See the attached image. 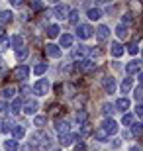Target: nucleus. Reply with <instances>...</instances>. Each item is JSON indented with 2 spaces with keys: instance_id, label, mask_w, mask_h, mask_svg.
<instances>
[{
  "instance_id": "nucleus-1",
  "label": "nucleus",
  "mask_w": 143,
  "mask_h": 151,
  "mask_svg": "<svg viewBox=\"0 0 143 151\" xmlns=\"http://www.w3.org/2000/svg\"><path fill=\"white\" fill-rule=\"evenodd\" d=\"M49 88H51V83H49V81H47V78H39V81H35V83H33L32 92L35 96H45L47 92H49Z\"/></svg>"
},
{
  "instance_id": "nucleus-2",
  "label": "nucleus",
  "mask_w": 143,
  "mask_h": 151,
  "mask_svg": "<svg viewBox=\"0 0 143 151\" xmlns=\"http://www.w3.org/2000/svg\"><path fill=\"white\" fill-rule=\"evenodd\" d=\"M94 35V28L88 24H78L77 26V37L78 39H90Z\"/></svg>"
},
{
  "instance_id": "nucleus-3",
  "label": "nucleus",
  "mask_w": 143,
  "mask_h": 151,
  "mask_svg": "<svg viewBox=\"0 0 143 151\" xmlns=\"http://www.w3.org/2000/svg\"><path fill=\"white\" fill-rule=\"evenodd\" d=\"M100 128L104 129L106 134H108V137H110V135L118 134V129H120V126H118V122H116V120H112V118H106L104 122H102V126H100Z\"/></svg>"
},
{
  "instance_id": "nucleus-4",
  "label": "nucleus",
  "mask_w": 143,
  "mask_h": 151,
  "mask_svg": "<svg viewBox=\"0 0 143 151\" xmlns=\"http://www.w3.org/2000/svg\"><path fill=\"white\" fill-rule=\"evenodd\" d=\"M102 88H104L106 94H114L116 88H118L116 78H114V77H104V81H102Z\"/></svg>"
},
{
  "instance_id": "nucleus-5",
  "label": "nucleus",
  "mask_w": 143,
  "mask_h": 151,
  "mask_svg": "<svg viewBox=\"0 0 143 151\" xmlns=\"http://www.w3.org/2000/svg\"><path fill=\"white\" fill-rule=\"evenodd\" d=\"M126 73H127V77L139 75V73H141V61H137V59H133V61H129V63L126 65Z\"/></svg>"
},
{
  "instance_id": "nucleus-6",
  "label": "nucleus",
  "mask_w": 143,
  "mask_h": 151,
  "mask_svg": "<svg viewBox=\"0 0 143 151\" xmlns=\"http://www.w3.org/2000/svg\"><path fill=\"white\" fill-rule=\"evenodd\" d=\"M69 12H71V10H69V6H67V4H57L55 8H53V16H55L57 20H65V18L69 16Z\"/></svg>"
},
{
  "instance_id": "nucleus-7",
  "label": "nucleus",
  "mask_w": 143,
  "mask_h": 151,
  "mask_svg": "<svg viewBox=\"0 0 143 151\" xmlns=\"http://www.w3.org/2000/svg\"><path fill=\"white\" fill-rule=\"evenodd\" d=\"M29 73H32V69H29L28 65H20V67H16V71H14L18 81H26V78L29 77Z\"/></svg>"
},
{
  "instance_id": "nucleus-8",
  "label": "nucleus",
  "mask_w": 143,
  "mask_h": 151,
  "mask_svg": "<svg viewBox=\"0 0 143 151\" xmlns=\"http://www.w3.org/2000/svg\"><path fill=\"white\" fill-rule=\"evenodd\" d=\"M22 110L28 114V116H33V114L39 110V104L35 100H26V102H24V106H22Z\"/></svg>"
},
{
  "instance_id": "nucleus-9",
  "label": "nucleus",
  "mask_w": 143,
  "mask_h": 151,
  "mask_svg": "<svg viewBox=\"0 0 143 151\" xmlns=\"http://www.w3.org/2000/svg\"><path fill=\"white\" fill-rule=\"evenodd\" d=\"M114 106L118 108L120 112H124V114H126L127 110H129V106H132V100H129V98H126V96H121V98H118V100H116V104H114Z\"/></svg>"
},
{
  "instance_id": "nucleus-10",
  "label": "nucleus",
  "mask_w": 143,
  "mask_h": 151,
  "mask_svg": "<svg viewBox=\"0 0 143 151\" xmlns=\"http://www.w3.org/2000/svg\"><path fill=\"white\" fill-rule=\"evenodd\" d=\"M45 53L49 57H53V59H59L61 55H63V51H61V47L59 45H55V43H49L47 47H45Z\"/></svg>"
},
{
  "instance_id": "nucleus-11",
  "label": "nucleus",
  "mask_w": 143,
  "mask_h": 151,
  "mask_svg": "<svg viewBox=\"0 0 143 151\" xmlns=\"http://www.w3.org/2000/svg\"><path fill=\"white\" fill-rule=\"evenodd\" d=\"M78 135L77 134H71V132H69V134H63V135H59V143L61 145H65V147H69L73 143V141L77 139Z\"/></svg>"
},
{
  "instance_id": "nucleus-12",
  "label": "nucleus",
  "mask_w": 143,
  "mask_h": 151,
  "mask_svg": "<svg viewBox=\"0 0 143 151\" xmlns=\"http://www.w3.org/2000/svg\"><path fill=\"white\" fill-rule=\"evenodd\" d=\"M73 41H75V37H73L71 34H63L59 35V47H65V49H69V47H73Z\"/></svg>"
},
{
  "instance_id": "nucleus-13",
  "label": "nucleus",
  "mask_w": 143,
  "mask_h": 151,
  "mask_svg": "<svg viewBox=\"0 0 143 151\" xmlns=\"http://www.w3.org/2000/svg\"><path fill=\"white\" fill-rule=\"evenodd\" d=\"M55 129L59 132V135L69 134V132H71V124H69V120H59V122H57V126H55Z\"/></svg>"
},
{
  "instance_id": "nucleus-14",
  "label": "nucleus",
  "mask_w": 143,
  "mask_h": 151,
  "mask_svg": "<svg viewBox=\"0 0 143 151\" xmlns=\"http://www.w3.org/2000/svg\"><path fill=\"white\" fill-rule=\"evenodd\" d=\"M96 37H98L100 41H106V39L110 37V28H108V26H98V28H96Z\"/></svg>"
},
{
  "instance_id": "nucleus-15",
  "label": "nucleus",
  "mask_w": 143,
  "mask_h": 151,
  "mask_svg": "<svg viewBox=\"0 0 143 151\" xmlns=\"http://www.w3.org/2000/svg\"><path fill=\"white\" fill-rule=\"evenodd\" d=\"M124 51H126V49H124V45L118 43V41H114V43H112V47H110V55L118 59V57L124 55Z\"/></svg>"
},
{
  "instance_id": "nucleus-16",
  "label": "nucleus",
  "mask_w": 143,
  "mask_h": 151,
  "mask_svg": "<svg viewBox=\"0 0 143 151\" xmlns=\"http://www.w3.org/2000/svg\"><path fill=\"white\" fill-rule=\"evenodd\" d=\"M88 55V47H84V45H80V47H75L73 49V59H84V57Z\"/></svg>"
},
{
  "instance_id": "nucleus-17",
  "label": "nucleus",
  "mask_w": 143,
  "mask_h": 151,
  "mask_svg": "<svg viewBox=\"0 0 143 151\" xmlns=\"http://www.w3.org/2000/svg\"><path fill=\"white\" fill-rule=\"evenodd\" d=\"M10 45H12V47H14V49H22V47H24V37H22V35H20V34H16V35H12V37H10Z\"/></svg>"
},
{
  "instance_id": "nucleus-18",
  "label": "nucleus",
  "mask_w": 143,
  "mask_h": 151,
  "mask_svg": "<svg viewBox=\"0 0 143 151\" xmlns=\"http://www.w3.org/2000/svg\"><path fill=\"white\" fill-rule=\"evenodd\" d=\"M0 94H2V98L8 100V98H14V94H18V88H16V86H4Z\"/></svg>"
},
{
  "instance_id": "nucleus-19",
  "label": "nucleus",
  "mask_w": 143,
  "mask_h": 151,
  "mask_svg": "<svg viewBox=\"0 0 143 151\" xmlns=\"http://www.w3.org/2000/svg\"><path fill=\"white\" fill-rule=\"evenodd\" d=\"M132 86H133V77H126L120 88H121V92H124V94H127V92L132 90Z\"/></svg>"
},
{
  "instance_id": "nucleus-20",
  "label": "nucleus",
  "mask_w": 143,
  "mask_h": 151,
  "mask_svg": "<svg viewBox=\"0 0 143 151\" xmlns=\"http://www.w3.org/2000/svg\"><path fill=\"white\" fill-rule=\"evenodd\" d=\"M94 67H96V63L90 61V59H83V61L78 63V69H80V71H92Z\"/></svg>"
},
{
  "instance_id": "nucleus-21",
  "label": "nucleus",
  "mask_w": 143,
  "mask_h": 151,
  "mask_svg": "<svg viewBox=\"0 0 143 151\" xmlns=\"http://www.w3.org/2000/svg\"><path fill=\"white\" fill-rule=\"evenodd\" d=\"M10 132L14 134V137H18V139H22L24 135H26V128H24V126H12Z\"/></svg>"
},
{
  "instance_id": "nucleus-22",
  "label": "nucleus",
  "mask_w": 143,
  "mask_h": 151,
  "mask_svg": "<svg viewBox=\"0 0 143 151\" xmlns=\"http://www.w3.org/2000/svg\"><path fill=\"white\" fill-rule=\"evenodd\" d=\"M86 16L90 18V20H100V18H102V10H100V8H90V10L86 12Z\"/></svg>"
},
{
  "instance_id": "nucleus-23",
  "label": "nucleus",
  "mask_w": 143,
  "mask_h": 151,
  "mask_svg": "<svg viewBox=\"0 0 143 151\" xmlns=\"http://www.w3.org/2000/svg\"><path fill=\"white\" fill-rule=\"evenodd\" d=\"M116 35L120 39H126L127 37V26H121V24H118L116 26Z\"/></svg>"
},
{
  "instance_id": "nucleus-24",
  "label": "nucleus",
  "mask_w": 143,
  "mask_h": 151,
  "mask_svg": "<svg viewBox=\"0 0 143 151\" xmlns=\"http://www.w3.org/2000/svg\"><path fill=\"white\" fill-rule=\"evenodd\" d=\"M59 32H61V28L59 26H57V24H51L49 28H47V35H49V37H59Z\"/></svg>"
},
{
  "instance_id": "nucleus-25",
  "label": "nucleus",
  "mask_w": 143,
  "mask_h": 151,
  "mask_svg": "<svg viewBox=\"0 0 143 151\" xmlns=\"http://www.w3.org/2000/svg\"><path fill=\"white\" fill-rule=\"evenodd\" d=\"M114 112H116V106H114V104H110V102L102 106V114H104L106 118H112V114H114Z\"/></svg>"
},
{
  "instance_id": "nucleus-26",
  "label": "nucleus",
  "mask_w": 143,
  "mask_h": 151,
  "mask_svg": "<svg viewBox=\"0 0 143 151\" xmlns=\"http://www.w3.org/2000/svg\"><path fill=\"white\" fill-rule=\"evenodd\" d=\"M6 47H10V37H8L4 32H0V49L4 51Z\"/></svg>"
},
{
  "instance_id": "nucleus-27",
  "label": "nucleus",
  "mask_w": 143,
  "mask_h": 151,
  "mask_svg": "<svg viewBox=\"0 0 143 151\" xmlns=\"http://www.w3.org/2000/svg\"><path fill=\"white\" fill-rule=\"evenodd\" d=\"M94 137H96V141H106V139H108V134H106L102 128H96V132H94Z\"/></svg>"
},
{
  "instance_id": "nucleus-28",
  "label": "nucleus",
  "mask_w": 143,
  "mask_h": 151,
  "mask_svg": "<svg viewBox=\"0 0 143 151\" xmlns=\"http://www.w3.org/2000/svg\"><path fill=\"white\" fill-rule=\"evenodd\" d=\"M4 149L6 151H16L18 149V141L16 139H6L4 141Z\"/></svg>"
},
{
  "instance_id": "nucleus-29",
  "label": "nucleus",
  "mask_w": 143,
  "mask_h": 151,
  "mask_svg": "<svg viewBox=\"0 0 143 151\" xmlns=\"http://www.w3.org/2000/svg\"><path fill=\"white\" fill-rule=\"evenodd\" d=\"M28 55H29V49H28V47H22V49L16 51V59H18V61H24Z\"/></svg>"
},
{
  "instance_id": "nucleus-30",
  "label": "nucleus",
  "mask_w": 143,
  "mask_h": 151,
  "mask_svg": "<svg viewBox=\"0 0 143 151\" xmlns=\"http://www.w3.org/2000/svg\"><path fill=\"white\" fill-rule=\"evenodd\" d=\"M10 20H12V12H10V10L0 12V24H8Z\"/></svg>"
},
{
  "instance_id": "nucleus-31",
  "label": "nucleus",
  "mask_w": 143,
  "mask_h": 151,
  "mask_svg": "<svg viewBox=\"0 0 143 151\" xmlns=\"http://www.w3.org/2000/svg\"><path fill=\"white\" fill-rule=\"evenodd\" d=\"M121 124L127 126V128H132V126H133V116L129 112H126V114H124V118H121Z\"/></svg>"
},
{
  "instance_id": "nucleus-32",
  "label": "nucleus",
  "mask_w": 143,
  "mask_h": 151,
  "mask_svg": "<svg viewBox=\"0 0 143 151\" xmlns=\"http://www.w3.org/2000/svg\"><path fill=\"white\" fill-rule=\"evenodd\" d=\"M141 129H143V126L139 122H135L132 126V135H133V137H139V135H141Z\"/></svg>"
},
{
  "instance_id": "nucleus-33",
  "label": "nucleus",
  "mask_w": 143,
  "mask_h": 151,
  "mask_svg": "<svg viewBox=\"0 0 143 151\" xmlns=\"http://www.w3.org/2000/svg\"><path fill=\"white\" fill-rule=\"evenodd\" d=\"M45 71H47V63H39L33 67V75H43Z\"/></svg>"
},
{
  "instance_id": "nucleus-34",
  "label": "nucleus",
  "mask_w": 143,
  "mask_h": 151,
  "mask_svg": "<svg viewBox=\"0 0 143 151\" xmlns=\"http://www.w3.org/2000/svg\"><path fill=\"white\" fill-rule=\"evenodd\" d=\"M22 106H24V102L22 100H20V98H16V100H14V102H12V112H20V110H22Z\"/></svg>"
},
{
  "instance_id": "nucleus-35",
  "label": "nucleus",
  "mask_w": 143,
  "mask_h": 151,
  "mask_svg": "<svg viewBox=\"0 0 143 151\" xmlns=\"http://www.w3.org/2000/svg\"><path fill=\"white\" fill-rule=\"evenodd\" d=\"M90 132H92L90 124H83V129H80V137H86V135H90Z\"/></svg>"
},
{
  "instance_id": "nucleus-36",
  "label": "nucleus",
  "mask_w": 143,
  "mask_h": 151,
  "mask_svg": "<svg viewBox=\"0 0 143 151\" xmlns=\"http://www.w3.org/2000/svg\"><path fill=\"white\" fill-rule=\"evenodd\" d=\"M67 18H69V22H71V24H78V12L77 10L69 12V16H67Z\"/></svg>"
},
{
  "instance_id": "nucleus-37",
  "label": "nucleus",
  "mask_w": 143,
  "mask_h": 151,
  "mask_svg": "<svg viewBox=\"0 0 143 151\" xmlns=\"http://www.w3.org/2000/svg\"><path fill=\"white\" fill-rule=\"evenodd\" d=\"M77 122H80V126L86 124V112H84V110H78L77 112Z\"/></svg>"
},
{
  "instance_id": "nucleus-38",
  "label": "nucleus",
  "mask_w": 143,
  "mask_h": 151,
  "mask_svg": "<svg viewBox=\"0 0 143 151\" xmlns=\"http://www.w3.org/2000/svg\"><path fill=\"white\" fill-rule=\"evenodd\" d=\"M127 51H129L132 55H137V53H139V45L137 43H129V45H127Z\"/></svg>"
},
{
  "instance_id": "nucleus-39",
  "label": "nucleus",
  "mask_w": 143,
  "mask_h": 151,
  "mask_svg": "<svg viewBox=\"0 0 143 151\" xmlns=\"http://www.w3.org/2000/svg\"><path fill=\"white\" fill-rule=\"evenodd\" d=\"M133 22V18H132V14H124V16H121V26H129V24Z\"/></svg>"
},
{
  "instance_id": "nucleus-40",
  "label": "nucleus",
  "mask_w": 143,
  "mask_h": 151,
  "mask_svg": "<svg viewBox=\"0 0 143 151\" xmlns=\"http://www.w3.org/2000/svg\"><path fill=\"white\" fill-rule=\"evenodd\" d=\"M88 55L92 57V59H98V57H100V49L92 47V49H88ZM92 59H90V61H92Z\"/></svg>"
},
{
  "instance_id": "nucleus-41",
  "label": "nucleus",
  "mask_w": 143,
  "mask_h": 151,
  "mask_svg": "<svg viewBox=\"0 0 143 151\" xmlns=\"http://www.w3.org/2000/svg\"><path fill=\"white\" fill-rule=\"evenodd\" d=\"M33 124H35V126H39V128H41V126H45V116H35V118H33Z\"/></svg>"
},
{
  "instance_id": "nucleus-42",
  "label": "nucleus",
  "mask_w": 143,
  "mask_h": 151,
  "mask_svg": "<svg viewBox=\"0 0 143 151\" xmlns=\"http://www.w3.org/2000/svg\"><path fill=\"white\" fill-rule=\"evenodd\" d=\"M10 129H12V124L10 122H4L2 126H0V132H2V134H8Z\"/></svg>"
},
{
  "instance_id": "nucleus-43",
  "label": "nucleus",
  "mask_w": 143,
  "mask_h": 151,
  "mask_svg": "<svg viewBox=\"0 0 143 151\" xmlns=\"http://www.w3.org/2000/svg\"><path fill=\"white\" fill-rule=\"evenodd\" d=\"M29 8H32L33 12H37V10H43L45 6L41 4V2H32V4H29Z\"/></svg>"
},
{
  "instance_id": "nucleus-44",
  "label": "nucleus",
  "mask_w": 143,
  "mask_h": 151,
  "mask_svg": "<svg viewBox=\"0 0 143 151\" xmlns=\"http://www.w3.org/2000/svg\"><path fill=\"white\" fill-rule=\"evenodd\" d=\"M141 92H143V90H141V86H135V90H133V96H135V100H141Z\"/></svg>"
},
{
  "instance_id": "nucleus-45",
  "label": "nucleus",
  "mask_w": 143,
  "mask_h": 151,
  "mask_svg": "<svg viewBox=\"0 0 143 151\" xmlns=\"http://www.w3.org/2000/svg\"><path fill=\"white\" fill-rule=\"evenodd\" d=\"M6 73V63H4V59H2V55H0V77Z\"/></svg>"
},
{
  "instance_id": "nucleus-46",
  "label": "nucleus",
  "mask_w": 143,
  "mask_h": 151,
  "mask_svg": "<svg viewBox=\"0 0 143 151\" xmlns=\"http://www.w3.org/2000/svg\"><path fill=\"white\" fill-rule=\"evenodd\" d=\"M20 92H22V94H28V92H32V88H29L28 84H22V86H20Z\"/></svg>"
},
{
  "instance_id": "nucleus-47",
  "label": "nucleus",
  "mask_w": 143,
  "mask_h": 151,
  "mask_svg": "<svg viewBox=\"0 0 143 151\" xmlns=\"http://www.w3.org/2000/svg\"><path fill=\"white\" fill-rule=\"evenodd\" d=\"M6 112H8V104L0 100V114H6Z\"/></svg>"
},
{
  "instance_id": "nucleus-48",
  "label": "nucleus",
  "mask_w": 143,
  "mask_h": 151,
  "mask_svg": "<svg viewBox=\"0 0 143 151\" xmlns=\"http://www.w3.org/2000/svg\"><path fill=\"white\" fill-rule=\"evenodd\" d=\"M135 114H137V116H143V106H141V104L135 106Z\"/></svg>"
},
{
  "instance_id": "nucleus-49",
  "label": "nucleus",
  "mask_w": 143,
  "mask_h": 151,
  "mask_svg": "<svg viewBox=\"0 0 143 151\" xmlns=\"http://www.w3.org/2000/svg\"><path fill=\"white\" fill-rule=\"evenodd\" d=\"M120 145H121V139H114V143H112V147H114V149H118Z\"/></svg>"
},
{
  "instance_id": "nucleus-50",
  "label": "nucleus",
  "mask_w": 143,
  "mask_h": 151,
  "mask_svg": "<svg viewBox=\"0 0 143 151\" xmlns=\"http://www.w3.org/2000/svg\"><path fill=\"white\" fill-rule=\"evenodd\" d=\"M22 151H32V145H29V143H26V145H22Z\"/></svg>"
},
{
  "instance_id": "nucleus-51",
  "label": "nucleus",
  "mask_w": 143,
  "mask_h": 151,
  "mask_svg": "<svg viewBox=\"0 0 143 151\" xmlns=\"http://www.w3.org/2000/svg\"><path fill=\"white\" fill-rule=\"evenodd\" d=\"M129 151H141V147H139V145H132V147H129Z\"/></svg>"
},
{
  "instance_id": "nucleus-52",
  "label": "nucleus",
  "mask_w": 143,
  "mask_h": 151,
  "mask_svg": "<svg viewBox=\"0 0 143 151\" xmlns=\"http://www.w3.org/2000/svg\"><path fill=\"white\" fill-rule=\"evenodd\" d=\"M53 151H61V149H53Z\"/></svg>"
}]
</instances>
